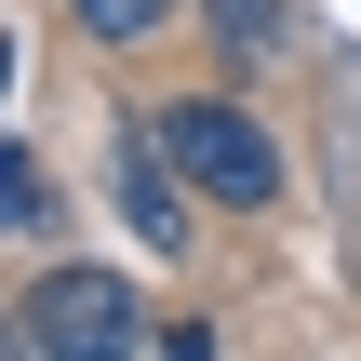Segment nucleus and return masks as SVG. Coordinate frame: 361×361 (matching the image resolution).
Returning <instances> with one entry per match:
<instances>
[{
    "label": "nucleus",
    "instance_id": "20e7f679",
    "mask_svg": "<svg viewBox=\"0 0 361 361\" xmlns=\"http://www.w3.org/2000/svg\"><path fill=\"white\" fill-rule=\"evenodd\" d=\"M67 13H80V27H94V40H147V27H161V13H174V0H67Z\"/></svg>",
    "mask_w": 361,
    "mask_h": 361
},
{
    "label": "nucleus",
    "instance_id": "39448f33",
    "mask_svg": "<svg viewBox=\"0 0 361 361\" xmlns=\"http://www.w3.org/2000/svg\"><path fill=\"white\" fill-rule=\"evenodd\" d=\"M40 201H54V188H40V161H27V147H0V228H27Z\"/></svg>",
    "mask_w": 361,
    "mask_h": 361
},
{
    "label": "nucleus",
    "instance_id": "423d86ee",
    "mask_svg": "<svg viewBox=\"0 0 361 361\" xmlns=\"http://www.w3.org/2000/svg\"><path fill=\"white\" fill-rule=\"evenodd\" d=\"M214 27H228V40L255 54V40H281V0H214Z\"/></svg>",
    "mask_w": 361,
    "mask_h": 361
},
{
    "label": "nucleus",
    "instance_id": "f257e3e1",
    "mask_svg": "<svg viewBox=\"0 0 361 361\" xmlns=\"http://www.w3.org/2000/svg\"><path fill=\"white\" fill-rule=\"evenodd\" d=\"M161 147H174V174H188L201 201H241V214L281 201V147H268L228 94H174V107H161Z\"/></svg>",
    "mask_w": 361,
    "mask_h": 361
},
{
    "label": "nucleus",
    "instance_id": "f03ea898",
    "mask_svg": "<svg viewBox=\"0 0 361 361\" xmlns=\"http://www.w3.org/2000/svg\"><path fill=\"white\" fill-rule=\"evenodd\" d=\"M13 322H27V348L40 361H121L147 322H134V295L107 281V268H54L40 295H13Z\"/></svg>",
    "mask_w": 361,
    "mask_h": 361
},
{
    "label": "nucleus",
    "instance_id": "7ed1b4c3",
    "mask_svg": "<svg viewBox=\"0 0 361 361\" xmlns=\"http://www.w3.org/2000/svg\"><path fill=\"white\" fill-rule=\"evenodd\" d=\"M121 214H134L147 241H174V228H188V214H174V147H161V134H134V147H121Z\"/></svg>",
    "mask_w": 361,
    "mask_h": 361
}]
</instances>
